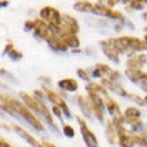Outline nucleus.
<instances>
[{
  "label": "nucleus",
  "mask_w": 147,
  "mask_h": 147,
  "mask_svg": "<svg viewBox=\"0 0 147 147\" xmlns=\"http://www.w3.org/2000/svg\"><path fill=\"white\" fill-rule=\"evenodd\" d=\"M0 109L9 114V115L15 116V118H22L23 120H26L28 124H31L32 127L38 130V131H43L44 126L40 122L38 116L28 109L27 106L22 103L20 100L15 99V98L5 95V94H0Z\"/></svg>",
  "instance_id": "f257e3e1"
},
{
  "label": "nucleus",
  "mask_w": 147,
  "mask_h": 147,
  "mask_svg": "<svg viewBox=\"0 0 147 147\" xmlns=\"http://www.w3.org/2000/svg\"><path fill=\"white\" fill-rule=\"evenodd\" d=\"M74 9H76L79 12H88V13H94V15H99V16H105L109 18L111 20H116L120 23H124L126 19L122 12L116 11L114 8L106 7L103 4L99 3H91L88 0H82V1H76L74 4Z\"/></svg>",
  "instance_id": "f03ea898"
},
{
  "label": "nucleus",
  "mask_w": 147,
  "mask_h": 147,
  "mask_svg": "<svg viewBox=\"0 0 147 147\" xmlns=\"http://www.w3.org/2000/svg\"><path fill=\"white\" fill-rule=\"evenodd\" d=\"M109 43L111 44L115 51L119 55H135L139 54L142 51L146 50V46H144V42L139 38H135V36H118V38H111L109 39Z\"/></svg>",
  "instance_id": "7ed1b4c3"
},
{
  "label": "nucleus",
  "mask_w": 147,
  "mask_h": 147,
  "mask_svg": "<svg viewBox=\"0 0 147 147\" xmlns=\"http://www.w3.org/2000/svg\"><path fill=\"white\" fill-rule=\"evenodd\" d=\"M19 95H20V98H22V100L24 102V105L27 106L28 109L31 110V111L34 112L38 118H39V116H42L43 119L46 120L47 123L52 127V130H54V131H58V130H56V126H55V123H54V118H52V115H51V112H50V110H48V107L43 103L42 99L32 96V95H28V94L24 92V91L19 92Z\"/></svg>",
  "instance_id": "20e7f679"
},
{
  "label": "nucleus",
  "mask_w": 147,
  "mask_h": 147,
  "mask_svg": "<svg viewBox=\"0 0 147 147\" xmlns=\"http://www.w3.org/2000/svg\"><path fill=\"white\" fill-rule=\"evenodd\" d=\"M40 18H42L44 22L48 23V26L51 27V31L55 35H59V30H60V26H62V19L63 15L54 7H50V5H46L40 9Z\"/></svg>",
  "instance_id": "39448f33"
},
{
  "label": "nucleus",
  "mask_w": 147,
  "mask_h": 147,
  "mask_svg": "<svg viewBox=\"0 0 147 147\" xmlns=\"http://www.w3.org/2000/svg\"><path fill=\"white\" fill-rule=\"evenodd\" d=\"M43 91L46 94L47 99H48L52 105L59 106V107L63 110V114L66 115V118H71V110H70V107H68V105H67V102L63 99V96L60 94L55 92L54 90H50L48 87H46V86L43 87Z\"/></svg>",
  "instance_id": "423d86ee"
},
{
  "label": "nucleus",
  "mask_w": 147,
  "mask_h": 147,
  "mask_svg": "<svg viewBox=\"0 0 147 147\" xmlns=\"http://www.w3.org/2000/svg\"><path fill=\"white\" fill-rule=\"evenodd\" d=\"M76 122L80 127V134H82V138L84 140V143L87 147H99V142L96 139V135L94 134L91 130L88 128L86 120L82 118V116H76Z\"/></svg>",
  "instance_id": "0eeeda50"
},
{
  "label": "nucleus",
  "mask_w": 147,
  "mask_h": 147,
  "mask_svg": "<svg viewBox=\"0 0 147 147\" xmlns=\"http://www.w3.org/2000/svg\"><path fill=\"white\" fill-rule=\"evenodd\" d=\"M118 131V144L120 147H134L136 144V134L123 126L115 127Z\"/></svg>",
  "instance_id": "6e6552de"
},
{
  "label": "nucleus",
  "mask_w": 147,
  "mask_h": 147,
  "mask_svg": "<svg viewBox=\"0 0 147 147\" xmlns=\"http://www.w3.org/2000/svg\"><path fill=\"white\" fill-rule=\"evenodd\" d=\"M78 32H79V24H78L76 19L71 15H67V13L63 15L59 35H63V34H75V35H78Z\"/></svg>",
  "instance_id": "1a4fd4ad"
},
{
  "label": "nucleus",
  "mask_w": 147,
  "mask_h": 147,
  "mask_svg": "<svg viewBox=\"0 0 147 147\" xmlns=\"http://www.w3.org/2000/svg\"><path fill=\"white\" fill-rule=\"evenodd\" d=\"M34 34H35L36 38L39 39H47L52 35V31H51V27L48 26L47 22L40 18V19H35V28H34Z\"/></svg>",
  "instance_id": "9d476101"
},
{
  "label": "nucleus",
  "mask_w": 147,
  "mask_h": 147,
  "mask_svg": "<svg viewBox=\"0 0 147 147\" xmlns=\"http://www.w3.org/2000/svg\"><path fill=\"white\" fill-rule=\"evenodd\" d=\"M124 75L128 80H131L132 83H136V84H140L142 82L147 80V72L142 68H126Z\"/></svg>",
  "instance_id": "9b49d317"
},
{
  "label": "nucleus",
  "mask_w": 147,
  "mask_h": 147,
  "mask_svg": "<svg viewBox=\"0 0 147 147\" xmlns=\"http://www.w3.org/2000/svg\"><path fill=\"white\" fill-rule=\"evenodd\" d=\"M102 84L107 88L109 92H114V94H116V95H119V96L127 98L128 92L122 87V84H120L119 82H114V80H110V79L105 78V79H102Z\"/></svg>",
  "instance_id": "f8f14e48"
},
{
  "label": "nucleus",
  "mask_w": 147,
  "mask_h": 147,
  "mask_svg": "<svg viewBox=\"0 0 147 147\" xmlns=\"http://www.w3.org/2000/svg\"><path fill=\"white\" fill-rule=\"evenodd\" d=\"M12 130L18 134L19 136H22L26 142H28V143L31 144V146H34V147H44L42 144V142H39L36 138H34V136L30 134L28 131H26L23 127H20V126H18V124H15V126H12Z\"/></svg>",
  "instance_id": "ddd939ff"
},
{
  "label": "nucleus",
  "mask_w": 147,
  "mask_h": 147,
  "mask_svg": "<svg viewBox=\"0 0 147 147\" xmlns=\"http://www.w3.org/2000/svg\"><path fill=\"white\" fill-rule=\"evenodd\" d=\"M46 42H47V44L50 46L51 50L56 51V52H66V51L68 50V47H67L66 43L62 40V38L59 35H55V34H52Z\"/></svg>",
  "instance_id": "4468645a"
},
{
  "label": "nucleus",
  "mask_w": 147,
  "mask_h": 147,
  "mask_svg": "<svg viewBox=\"0 0 147 147\" xmlns=\"http://www.w3.org/2000/svg\"><path fill=\"white\" fill-rule=\"evenodd\" d=\"M79 109L82 110V114L86 116V118H92L94 112H92V106H91V102H90L88 96H82V95H78L75 98Z\"/></svg>",
  "instance_id": "2eb2a0df"
},
{
  "label": "nucleus",
  "mask_w": 147,
  "mask_h": 147,
  "mask_svg": "<svg viewBox=\"0 0 147 147\" xmlns=\"http://www.w3.org/2000/svg\"><path fill=\"white\" fill-rule=\"evenodd\" d=\"M100 47H102V51L103 54L106 55V58L114 62L115 64H119L120 63V58H119V54L115 51V48L111 46L109 43V40H105V42H100Z\"/></svg>",
  "instance_id": "dca6fc26"
},
{
  "label": "nucleus",
  "mask_w": 147,
  "mask_h": 147,
  "mask_svg": "<svg viewBox=\"0 0 147 147\" xmlns=\"http://www.w3.org/2000/svg\"><path fill=\"white\" fill-rule=\"evenodd\" d=\"M111 71H112V68L110 66L103 64V63H98V64H95L92 71H91V76L99 78V79H105V78H109Z\"/></svg>",
  "instance_id": "f3484780"
},
{
  "label": "nucleus",
  "mask_w": 147,
  "mask_h": 147,
  "mask_svg": "<svg viewBox=\"0 0 147 147\" xmlns=\"http://www.w3.org/2000/svg\"><path fill=\"white\" fill-rule=\"evenodd\" d=\"M105 107H106V111L110 114V116H118V115H122L123 112L120 111V107L119 105H118V102L114 100L111 96H107L105 98Z\"/></svg>",
  "instance_id": "a211bd4d"
},
{
  "label": "nucleus",
  "mask_w": 147,
  "mask_h": 147,
  "mask_svg": "<svg viewBox=\"0 0 147 147\" xmlns=\"http://www.w3.org/2000/svg\"><path fill=\"white\" fill-rule=\"evenodd\" d=\"M58 86H59V88L63 90V91H66V92H75V91H78V88H79L78 82L75 80V79H72V78H66V79L59 80Z\"/></svg>",
  "instance_id": "6ab92c4d"
},
{
  "label": "nucleus",
  "mask_w": 147,
  "mask_h": 147,
  "mask_svg": "<svg viewBox=\"0 0 147 147\" xmlns=\"http://www.w3.org/2000/svg\"><path fill=\"white\" fill-rule=\"evenodd\" d=\"M86 91L87 92H96V94H100L102 96L107 98L110 95V92L107 91L105 86L102 83H95V82H87L86 84Z\"/></svg>",
  "instance_id": "aec40b11"
},
{
  "label": "nucleus",
  "mask_w": 147,
  "mask_h": 147,
  "mask_svg": "<svg viewBox=\"0 0 147 147\" xmlns=\"http://www.w3.org/2000/svg\"><path fill=\"white\" fill-rule=\"evenodd\" d=\"M62 38V40L66 43V46L71 50H76L80 46V40L78 38V35L75 34H63V35H59Z\"/></svg>",
  "instance_id": "412c9836"
},
{
  "label": "nucleus",
  "mask_w": 147,
  "mask_h": 147,
  "mask_svg": "<svg viewBox=\"0 0 147 147\" xmlns=\"http://www.w3.org/2000/svg\"><path fill=\"white\" fill-rule=\"evenodd\" d=\"M106 138H107V142L111 144H115L118 143V131H116L115 126L112 123L111 120H109L107 123H106Z\"/></svg>",
  "instance_id": "4be33fe9"
},
{
  "label": "nucleus",
  "mask_w": 147,
  "mask_h": 147,
  "mask_svg": "<svg viewBox=\"0 0 147 147\" xmlns=\"http://www.w3.org/2000/svg\"><path fill=\"white\" fill-rule=\"evenodd\" d=\"M4 55H7L8 58L11 59V60H20V59L23 58V54L18 51L15 48V46L12 44V43H7L5 47H4Z\"/></svg>",
  "instance_id": "5701e85b"
},
{
  "label": "nucleus",
  "mask_w": 147,
  "mask_h": 147,
  "mask_svg": "<svg viewBox=\"0 0 147 147\" xmlns=\"http://www.w3.org/2000/svg\"><path fill=\"white\" fill-rule=\"evenodd\" d=\"M127 5L130 9H135V11H140V9L144 8V3L142 0H131Z\"/></svg>",
  "instance_id": "b1692460"
},
{
  "label": "nucleus",
  "mask_w": 147,
  "mask_h": 147,
  "mask_svg": "<svg viewBox=\"0 0 147 147\" xmlns=\"http://www.w3.org/2000/svg\"><path fill=\"white\" fill-rule=\"evenodd\" d=\"M136 144L142 147H147V132L136 134Z\"/></svg>",
  "instance_id": "393cba45"
},
{
  "label": "nucleus",
  "mask_w": 147,
  "mask_h": 147,
  "mask_svg": "<svg viewBox=\"0 0 147 147\" xmlns=\"http://www.w3.org/2000/svg\"><path fill=\"white\" fill-rule=\"evenodd\" d=\"M63 134L67 138H74L75 136V130H74V127L70 126V124H63Z\"/></svg>",
  "instance_id": "a878e982"
},
{
  "label": "nucleus",
  "mask_w": 147,
  "mask_h": 147,
  "mask_svg": "<svg viewBox=\"0 0 147 147\" xmlns=\"http://www.w3.org/2000/svg\"><path fill=\"white\" fill-rule=\"evenodd\" d=\"M127 98L130 99V100H132V102H135L138 106H143V105H146L144 103V98H140L139 95H134V94H128L127 95Z\"/></svg>",
  "instance_id": "bb28decb"
},
{
  "label": "nucleus",
  "mask_w": 147,
  "mask_h": 147,
  "mask_svg": "<svg viewBox=\"0 0 147 147\" xmlns=\"http://www.w3.org/2000/svg\"><path fill=\"white\" fill-rule=\"evenodd\" d=\"M76 74H78V76L80 78V79H83V80H86V82H90V79H91V75H90L84 68H78Z\"/></svg>",
  "instance_id": "cd10ccee"
},
{
  "label": "nucleus",
  "mask_w": 147,
  "mask_h": 147,
  "mask_svg": "<svg viewBox=\"0 0 147 147\" xmlns=\"http://www.w3.org/2000/svg\"><path fill=\"white\" fill-rule=\"evenodd\" d=\"M34 28H35V19L27 20L24 23V31H34Z\"/></svg>",
  "instance_id": "c85d7f7f"
},
{
  "label": "nucleus",
  "mask_w": 147,
  "mask_h": 147,
  "mask_svg": "<svg viewBox=\"0 0 147 147\" xmlns=\"http://www.w3.org/2000/svg\"><path fill=\"white\" fill-rule=\"evenodd\" d=\"M52 112H54L55 115H56V116H58V118H59V119H60V122H62V116L64 115V114H63V110L60 109L59 106L54 105V106H52Z\"/></svg>",
  "instance_id": "c756f323"
},
{
  "label": "nucleus",
  "mask_w": 147,
  "mask_h": 147,
  "mask_svg": "<svg viewBox=\"0 0 147 147\" xmlns=\"http://www.w3.org/2000/svg\"><path fill=\"white\" fill-rule=\"evenodd\" d=\"M98 3H99V4H103V5H106V7L114 8V5H115L118 1H116V0H99Z\"/></svg>",
  "instance_id": "7c9ffc66"
},
{
  "label": "nucleus",
  "mask_w": 147,
  "mask_h": 147,
  "mask_svg": "<svg viewBox=\"0 0 147 147\" xmlns=\"http://www.w3.org/2000/svg\"><path fill=\"white\" fill-rule=\"evenodd\" d=\"M0 76H9V78H12V79H13V76H11V75H9V72H8L7 70H4V68H0Z\"/></svg>",
  "instance_id": "2f4dec72"
},
{
  "label": "nucleus",
  "mask_w": 147,
  "mask_h": 147,
  "mask_svg": "<svg viewBox=\"0 0 147 147\" xmlns=\"http://www.w3.org/2000/svg\"><path fill=\"white\" fill-rule=\"evenodd\" d=\"M42 144L44 147H56L54 143H51V142H48L47 139H42Z\"/></svg>",
  "instance_id": "473e14b6"
},
{
  "label": "nucleus",
  "mask_w": 147,
  "mask_h": 147,
  "mask_svg": "<svg viewBox=\"0 0 147 147\" xmlns=\"http://www.w3.org/2000/svg\"><path fill=\"white\" fill-rule=\"evenodd\" d=\"M0 147H13V146H12V144H9L8 142H5L3 138H0Z\"/></svg>",
  "instance_id": "72a5a7b5"
},
{
  "label": "nucleus",
  "mask_w": 147,
  "mask_h": 147,
  "mask_svg": "<svg viewBox=\"0 0 147 147\" xmlns=\"http://www.w3.org/2000/svg\"><path fill=\"white\" fill-rule=\"evenodd\" d=\"M7 5H8V0H1V1H0V8L7 7Z\"/></svg>",
  "instance_id": "f704fd0d"
},
{
  "label": "nucleus",
  "mask_w": 147,
  "mask_h": 147,
  "mask_svg": "<svg viewBox=\"0 0 147 147\" xmlns=\"http://www.w3.org/2000/svg\"><path fill=\"white\" fill-rule=\"evenodd\" d=\"M131 0H120V3H124V4H128Z\"/></svg>",
  "instance_id": "c9c22d12"
},
{
  "label": "nucleus",
  "mask_w": 147,
  "mask_h": 147,
  "mask_svg": "<svg viewBox=\"0 0 147 147\" xmlns=\"http://www.w3.org/2000/svg\"><path fill=\"white\" fill-rule=\"evenodd\" d=\"M143 19H144V20H147V11L143 13Z\"/></svg>",
  "instance_id": "e433bc0d"
},
{
  "label": "nucleus",
  "mask_w": 147,
  "mask_h": 147,
  "mask_svg": "<svg viewBox=\"0 0 147 147\" xmlns=\"http://www.w3.org/2000/svg\"><path fill=\"white\" fill-rule=\"evenodd\" d=\"M144 103L147 105V95H144Z\"/></svg>",
  "instance_id": "4c0bfd02"
},
{
  "label": "nucleus",
  "mask_w": 147,
  "mask_h": 147,
  "mask_svg": "<svg viewBox=\"0 0 147 147\" xmlns=\"http://www.w3.org/2000/svg\"><path fill=\"white\" fill-rule=\"evenodd\" d=\"M142 1H143V3H144V5H146V4H147V0H142Z\"/></svg>",
  "instance_id": "58836bf2"
},
{
  "label": "nucleus",
  "mask_w": 147,
  "mask_h": 147,
  "mask_svg": "<svg viewBox=\"0 0 147 147\" xmlns=\"http://www.w3.org/2000/svg\"><path fill=\"white\" fill-rule=\"evenodd\" d=\"M0 1H1V0H0Z\"/></svg>",
  "instance_id": "ea45409f"
}]
</instances>
